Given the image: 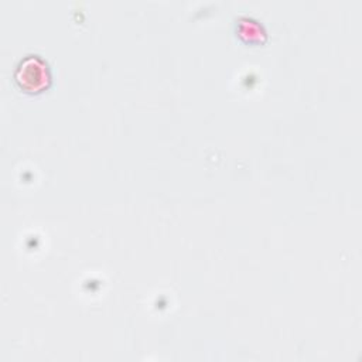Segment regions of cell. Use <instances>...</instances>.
<instances>
[{"label": "cell", "instance_id": "obj_1", "mask_svg": "<svg viewBox=\"0 0 362 362\" xmlns=\"http://www.w3.org/2000/svg\"><path fill=\"white\" fill-rule=\"evenodd\" d=\"M16 81L21 88L37 92L48 82L47 65L37 57H28L20 62L16 71Z\"/></svg>", "mask_w": 362, "mask_h": 362}]
</instances>
